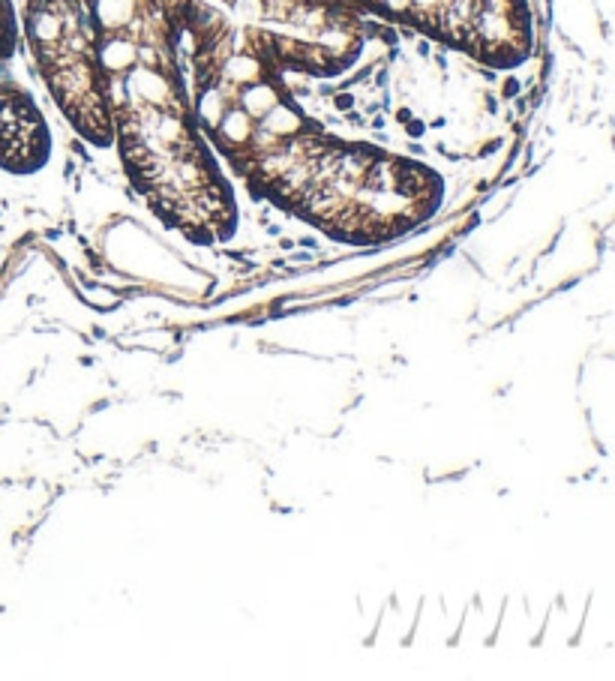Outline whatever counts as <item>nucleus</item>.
Segmentation results:
<instances>
[{"instance_id": "f257e3e1", "label": "nucleus", "mask_w": 615, "mask_h": 681, "mask_svg": "<svg viewBox=\"0 0 615 681\" xmlns=\"http://www.w3.org/2000/svg\"><path fill=\"white\" fill-rule=\"evenodd\" d=\"M48 153V135L33 102L0 87V165L9 171H30Z\"/></svg>"}]
</instances>
